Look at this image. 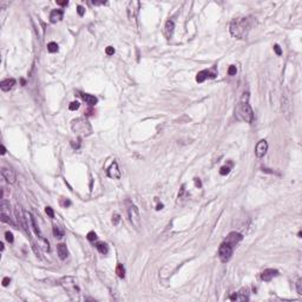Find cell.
<instances>
[{"instance_id": "6da1fadb", "label": "cell", "mask_w": 302, "mask_h": 302, "mask_svg": "<svg viewBox=\"0 0 302 302\" xmlns=\"http://www.w3.org/2000/svg\"><path fill=\"white\" fill-rule=\"evenodd\" d=\"M249 93L244 92L242 96V99L235 107V117L241 122L245 123H252L254 120V112H252V106L249 105Z\"/></svg>"}, {"instance_id": "7a4b0ae2", "label": "cell", "mask_w": 302, "mask_h": 302, "mask_svg": "<svg viewBox=\"0 0 302 302\" xmlns=\"http://www.w3.org/2000/svg\"><path fill=\"white\" fill-rule=\"evenodd\" d=\"M252 23L249 18H236L230 23L229 31L231 36L237 39H245L250 31Z\"/></svg>"}, {"instance_id": "3957f363", "label": "cell", "mask_w": 302, "mask_h": 302, "mask_svg": "<svg viewBox=\"0 0 302 302\" xmlns=\"http://www.w3.org/2000/svg\"><path fill=\"white\" fill-rule=\"evenodd\" d=\"M71 129L76 135H79L82 137H88L92 133V126L86 118H77L72 120Z\"/></svg>"}, {"instance_id": "277c9868", "label": "cell", "mask_w": 302, "mask_h": 302, "mask_svg": "<svg viewBox=\"0 0 302 302\" xmlns=\"http://www.w3.org/2000/svg\"><path fill=\"white\" fill-rule=\"evenodd\" d=\"M59 284L63 287L64 289L66 290V293H67L71 297H76V296L79 294V291H80L79 288H78V286H77L76 280L71 276H66V277L60 278V280H59Z\"/></svg>"}, {"instance_id": "5b68a950", "label": "cell", "mask_w": 302, "mask_h": 302, "mask_svg": "<svg viewBox=\"0 0 302 302\" xmlns=\"http://www.w3.org/2000/svg\"><path fill=\"white\" fill-rule=\"evenodd\" d=\"M233 252H234V247H231V245L229 244V243H226V242H223L220 245V249H218V256H220L221 261L222 262H228L231 258Z\"/></svg>"}, {"instance_id": "8992f818", "label": "cell", "mask_w": 302, "mask_h": 302, "mask_svg": "<svg viewBox=\"0 0 302 302\" xmlns=\"http://www.w3.org/2000/svg\"><path fill=\"white\" fill-rule=\"evenodd\" d=\"M281 103H282V112L284 114V117L287 119H290V116L293 113V106H291V101H290V97L288 93L282 94V99H281Z\"/></svg>"}, {"instance_id": "52a82bcc", "label": "cell", "mask_w": 302, "mask_h": 302, "mask_svg": "<svg viewBox=\"0 0 302 302\" xmlns=\"http://www.w3.org/2000/svg\"><path fill=\"white\" fill-rule=\"evenodd\" d=\"M129 218H130V222L132 223V226H135L136 229H139V226H140V215H139L138 208L136 205H131L129 208Z\"/></svg>"}, {"instance_id": "ba28073f", "label": "cell", "mask_w": 302, "mask_h": 302, "mask_svg": "<svg viewBox=\"0 0 302 302\" xmlns=\"http://www.w3.org/2000/svg\"><path fill=\"white\" fill-rule=\"evenodd\" d=\"M15 215H17V220H18V222L20 223V226H21V228L25 230V233L30 236V229H28V224H27V222H26V215L24 211H21V209H20V207L19 205H17V208H15Z\"/></svg>"}, {"instance_id": "9c48e42d", "label": "cell", "mask_w": 302, "mask_h": 302, "mask_svg": "<svg viewBox=\"0 0 302 302\" xmlns=\"http://www.w3.org/2000/svg\"><path fill=\"white\" fill-rule=\"evenodd\" d=\"M242 239H243V236L241 235L239 233H230L228 236L226 237V239H224V242H226V243H229V244L231 245V247H236V245L239 244V242L242 241Z\"/></svg>"}, {"instance_id": "30bf717a", "label": "cell", "mask_w": 302, "mask_h": 302, "mask_svg": "<svg viewBox=\"0 0 302 302\" xmlns=\"http://www.w3.org/2000/svg\"><path fill=\"white\" fill-rule=\"evenodd\" d=\"M139 7H140V2L139 1H131L127 6V14H129V18L135 19L137 17V14L139 12Z\"/></svg>"}, {"instance_id": "8fae6325", "label": "cell", "mask_w": 302, "mask_h": 302, "mask_svg": "<svg viewBox=\"0 0 302 302\" xmlns=\"http://www.w3.org/2000/svg\"><path fill=\"white\" fill-rule=\"evenodd\" d=\"M267 150H268V143H267L264 139H262V140H260L257 144H256V146H255V155H256L258 158L263 157L264 155L267 153Z\"/></svg>"}, {"instance_id": "7c38bea8", "label": "cell", "mask_w": 302, "mask_h": 302, "mask_svg": "<svg viewBox=\"0 0 302 302\" xmlns=\"http://www.w3.org/2000/svg\"><path fill=\"white\" fill-rule=\"evenodd\" d=\"M1 175L7 182L11 183V184H13L15 182V179H17V175H15L14 170H12L11 168H2L1 169Z\"/></svg>"}, {"instance_id": "4fadbf2b", "label": "cell", "mask_w": 302, "mask_h": 302, "mask_svg": "<svg viewBox=\"0 0 302 302\" xmlns=\"http://www.w3.org/2000/svg\"><path fill=\"white\" fill-rule=\"evenodd\" d=\"M26 215V218H27V221L30 222V226H31V228L33 229V231L36 233V235H38V237H40L41 239H44V237H43V235H41V231H40V229H39V226H38L37 222H36V218L32 216V214H30V213H25Z\"/></svg>"}, {"instance_id": "5bb4252c", "label": "cell", "mask_w": 302, "mask_h": 302, "mask_svg": "<svg viewBox=\"0 0 302 302\" xmlns=\"http://www.w3.org/2000/svg\"><path fill=\"white\" fill-rule=\"evenodd\" d=\"M107 176L110 178H113V179H119L120 178V170L118 168L117 162H113L111 164V166L107 170Z\"/></svg>"}, {"instance_id": "9a60e30c", "label": "cell", "mask_w": 302, "mask_h": 302, "mask_svg": "<svg viewBox=\"0 0 302 302\" xmlns=\"http://www.w3.org/2000/svg\"><path fill=\"white\" fill-rule=\"evenodd\" d=\"M216 77V73L215 72H210L208 70H203L201 72H198L197 76H196V82L197 83H203L207 78H215Z\"/></svg>"}, {"instance_id": "2e32d148", "label": "cell", "mask_w": 302, "mask_h": 302, "mask_svg": "<svg viewBox=\"0 0 302 302\" xmlns=\"http://www.w3.org/2000/svg\"><path fill=\"white\" fill-rule=\"evenodd\" d=\"M277 275H278V270H276V269H265L261 274V278L263 281H265V282H269V281H271Z\"/></svg>"}, {"instance_id": "e0dca14e", "label": "cell", "mask_w": 302, "mask_h": 302, "mask_svg": "<svg viewBox=\"0 0 302 302\" xmlns=\"http://www.w3.org/2000/svg\"><path fill=\"white\" fill-rule=\"evenodd\" d=\"M14 85H15V79H13V78H7V79L1 80L0 83V88L2 91H10L11 88H13Z\"/></svg>"}, {"instance_id": "ac0fdd59", "label": "cell", "mask_w": 302, "mask_h": 302, "mask_svg": "<svg viewBox=\"0 0 302 302\" xmlns=\"http://www.w3.org/2000/svg\"><path fill=\"white\" fill-rule=\"evenodd\" d=\"M247 293H248L247 289H242L241 291L235 293V294H233V295L230 296V300L231 301H245V300L249 299L248 295H247Z\"/></svg>"}, {"instance_id": "d6986e66", "label": "cell", "mask_w": 302, "mask_h": 302, "mask_svg": "<svg viewBox=\"0 0 302 302\" xmlns=\"http://www.w3.org/2000/svg\"><path fill=\"white\" fill-rule=\"evenodd\" d=\"M80 97H82V99L86 104H88L90 106H93V105H96L97 103H98V99H97V97H94V96H92V94H88V93H80L79 94Z\"/></svg>"}, {"instance_id": "ffe728a7", "label": "cell", "mask_w": 302, "mask_h": 302, "mask_svg": "<svg viewBox=\"0 0 302 302\" xmlns=\"http://www.w3.org/2000/svg\"><path fill=\"white\" fill-rule=\"evenodd\" d=\"M57 252H58V256H59V258L60 260H66V257H67V255H69V252H67V247H66V244H64V243H60V244L57 245Z\"/></svg>"}, {"instance_id": "44dd1931", "label": "cell", "mask_w": 302, "mask_h": 302, "mask_svg": "<svg viewBox=\"0 0 302 302\" xmlns=\"http://www.w3.org/2000/svg\"><path fill=\"white\" fill-rule=\"evenodd\" d=\"M64 12L63 10H53L50 14V21L51 23H57V21H60L63 19Z\"/></svg>"}, {"instance_id": "7402d4cb", "label": "cell", "mask_w": 302, "mask_h": 302, "mask_svg": "<svg viewBox=\"0 0 302 302\" xmlns=\"http://www.w3.org/2000/svg\"><path fill=\"white\" fill-rule=\"evenodd\" d=\"M174 30H175V23L172 20H168L166 24H165V28H164V33L168 39L171 38L172 33H174Z\"/></svg>"}, {"instance_id": "603a6c76", "label": "cell", "mask_w": 302, "mask_h": 302, "mask_svg": "<svg viewBox=\"0 0 302 302\" xmlns=\"http://www.w3.org/2000/svg\"><path fill=\"white\" fill-rule=\"evenodd\" d=\"M64 234H65V231H64V229L62 228V226H57V224L53 226V235H54L56 239H63Z\"/></svg>"}, {"instance_id": "cb8c5ba5", "label": "cell", "mask_w": 302, "mask_h": 302, "mask_svg": "<svg viewBox=\"0 0 302 302\" xmlns=\"http://www.w3.org/2000/svg\"><path fill=\"white\" fill-rule=\"evenodd\" d=\"M188 197V192H187V190H185V185L183 184L182 187H181V189H179V192H178V196H177V202L179 203V202H183L185 198Z\"/></svg>"}, {"instance_id": "d4e9b609", "label": "cell", "mask_w": 302, "mask_h": 302, "mask_svg": "<svg viewBox=\"0 0 302 302\" xmlns=\"http://www.w3.org/2000/svg\"><path fill=\"white\" fill-rule=\"evenodd\" d=\"M96 248H97V250L101 252V254H103V255H106L107 252H109L107 245L105 244V243H103V242H98V243L96 244Z\"/></svg>"}, {"instance_id": "484cf974", "label": "cell", "mask_w": 302, "mask_h": 302, "mask_svg": "<svg viewBox=\"0 0 302 302\" xmlns=\"http://www.w3.org/2000/svg\"><path fill=\"white\" fill-rule=\"evenodd\" d=\"M116 274L118 275V277H120V278H124L125 277V268H124V265L123 264H117V267H116Z\"/></svg>"}, {"instance_id": "4316f807", "label": "cell", "mask_w": 302, "mask_h": 302, "mask_svg": "<svg viewBox=\"0 0 302 302\" xmlns=\"http://www.w3.org/2000/svg\"><path fill=\"white\" fill-rule=\"evenodd\" d=\"M47 50L51 53H54V52H58V44L54 43V41H51L47 44Z\"/></svg>"}, {"instance_id": "83f0119b", "label": "cell", "mask_w": 302, "mask_h": 302, "mask_svg": "<svg viewBox=\"0 0 302 302\" xmlns=\"http://www.w3.org/2000/svg\"><path fill=\"white\" fill-rule=\"evenodd\" d=\"M229 171H230V166L224 165V166H222V168L220 169V174L222 175V176H226V175L229 174Z\"/></svg>"}, {"instance_id": "f1b7e54d", "label": "cell", "mask_w": 302, "mask_h": 302, "mask_svg": "<svg viewBox=\"0 0 302 302\" xmlns=\"http://www.w3.org/2000/svg\"><path fill=\"white\" fill-rule=\"evenodd\" d=\"M79 106H80V104H79L78 101H72V103L70 104L69 109L71 110V111H76V110H78V109H79Z\"/></svg>"}, {"instance_id": "f546056e", "label": "cell", "mask_w": 302, "mask_h": 302, "mask_svg": "<svg viewBox=\"0 0 302 302\" xmlns=\"http://www.w3.org/2000/svg\"><path fill=\"white\" fill-rule=\"evenodd\" d=\"M236 73H237V69H236V66H234V65L229 66V69H228V75H229V76H235Z\"/></svg>"}, {"instance_id": "4dcf8cb0", "label": "cell", "mask_w": 302, "mask_h": 302, "mask_svg": "<svg viewBox=\"0 0 302 302\" xmlns=\"http://www.w3.org/2000/svg\"><path fill=\"white\" fill-rule=\"evenodd\" d=\"M88 241H91V242H93V241H96L97 239V234L94 233V231H90V233L88 234Z\"/></svg>"}, {"instance_id": "1f68e13d", "label": "cell", "mask_w": 302, "mask_h": 302, "mask_svg": "<svg viewBox=\"0 0 302 302\" xmlns=\"http://www.w3.org/2000/svg\"><path fill=\"white\" fill-rule=\"evenodd\" d=\"M45 213H46V214L49 215L50 217H52V218L54 217V211H53V209H52V208L46 207V208H45Z\"/></svg>"}, {"instance_id": "d6a6232c", "label": "cell", "mask_w": 302, "mask_h": 302, "mask_svg": "<svg viewBox=\"0 0 302 302\" xmlns=\"http://www.w3.org/2000/svg\"><path fill=\"white\" fill-rule=\"evenodd\" d=\"M120 221V216L118 214H113L112 216V223L114 224V226H117L118 224V222Z\"/></svg>"}, {"instance_id": "836d02e7", "label": "cell", "mask_w": 302, "mask_h": 302, "mask_svg": "<svg viewBox=\"0 0 302 302\" xmlns=\"http://www.w3.org/2000/svg\"><path fill=\"white\" fill-rule=\"evenodd\" d=\"M296 288H297V293L302 295V280L300 278L297 282H296Z\"/></svg>"}, {"instance_id": "e575fe53", "label": "cell", "mask_w": 302, "mask_h": 302, "mask_svg": "<svg viewBox=\"0 0 302 302\" xmlns=\"http://www.w3.org/2000/svg\"><path fill=\"white\" fill-rule=\"evenodd\" d=\"M71 145H72V148H73V149H76V150H78V149L80 148V139H78L77 142H75V140H72V142H71Z\"/></svg>"}, {"instance_id": "d590c367", "label": "cell", "mask_w": 302, "mask_h": 302, "mask_svg": "<svg viewBox=\"0 0 302 302\" xmlns=\"http://www.w3.org/2000/svg\"><path fill=\"white\" fill-rule=\"evenodd\" d=\"M5 237H6L7 242H10V243H12L13 242V235L11 231H6V234H5Z\"/></svg>"}, {"instance_id": "8d00e7d4", "label": "cell", "mask_w": 302, "mask_h": 302, "mask_svg": "<svg viewBox=\"0 0 302 302\" xmlns=\"http://www.w3.org/2000/svg\"><path fill=\"white\" fill-rule=\"evenodd\" d=\"M105 53H106L107 56H112L113 53H114V49H113L112 46H107L106 50H105Z\"/></svg>"}, {"instance_id": "74e56055", "label": "cell", "mask_w": 302, "mask_h": 302, "mask_svg": "<svg viewBox=\"0 0 302 302\" xmlns=\"http://www.w3.org/2000/svg\"><path fill=\"white\" fill-rule=\"evenodd\" d=\"M77 12H78V14H79L80 17H83V15H84V13H85V8L79 5V6L77 7Z\"/></svg>"}, {"instance_id": "f35d334b", "label": "cell", "mask_w": 302, "mask_h": 302, "mask_svg": "<svg viewBox=\"0 0 302 302\" xmlns=\"http://www.w3.org/2000/svg\"><path fill=\"white\" fill-rule=\"evenodd\" d=\"M274 51H275V53H276L277 56H281L282 54V50H281V47L278 45H274Z\"/></svg>"}, {"instance_id": "ab89813d", "label": "cell", "mask_w": 302, "mask_h": 302, "mask_svg": "<svg viewBox=\"0 0 302 302\" xmlns=\"http://www.w3.org/2000/svg\"><path fill=\"white\" fill-rule=\"evenodd\" d=\"M60 204H62L64 208H66V207H70V205H71V202H70L69 200H60Z\"/></svg>"}, {"instance_id": "60d3db41", "label": "cell", "mask_w": 302, "mask_h": 302, "mask_svg": "<svg viewBox=\"0 0 302 302\" xmlns=\"http://www.w3.org/2000/svg\"><path fill=\"white\" fill-rule=\"evenodd\" d=\"M10 282H11V278H10V277H4V280H2V286H4V287H7V286L10 284Z\"/></svg>"}, {"instance_id": "b9f144b4", "label": "cell", "mask_w": 302, "mask_h": 302, "mask_svg": "<svg viewBox=\"0 0 302 302\" xmlns=\"http://www.w3.org/2000/svg\"><path fill=\"white\" fill-rule=\"evenodd\" d=\"M194 182H195V185L197 187V188H201V187H202V182H201V179H200V178H195V179H194Z\"/></svg>"}, {"instance_id": "7bdbcfd3", "label": "cell", "mask_w": 302, "mask_h": 302, "mask_svg": "<svg viewBox=\"0 0 302 302\" xmlns=\"http://www.w3.org/2000/svg\"><path fill=\"white\" fill-rule=\"evenodd\" d=\"M57 4L60 5V6H67L69 5V1L67 0H65V1H57Z\"/></svg>"}, {"instance_id": "ee69618b", "label": "cell", "mask_w": 302, "mask_h": 302, "mask_svg": "<svg viewBox=\"0 0 302 302\" xmlns=\"http://www.w3.org/2000/svg\"><path fill=\"white\" fill-rule=\"evenodd\" d=\"M84 113H85L86 116H92V114L94 113V111L92 110V109H88V110H86V111H85Z\"/></svg>"}, {"instance_id": "f6af8a7d", "label": "cell", "mask_w": 302, "mask_h": 302, "mask_svg": "<svg viewBox=\"0 0 302 302\" xmlns=\"http://www.w3.org/2000/svg\"><path fill=\"white\" fill-rule=\"evenodd\" d=\"M6 153V148L4 146V144H1V155H5Z\"/></svg>"}, {"instance_id": "bcb514c9", "label": "cell", "mask_w": 302, "mask_h": 302, "mask_svg": "<svg viewBox=\"0 0 302 302\" xmlns=\"http://www.w3.org/2000/svg\"><path fill=\"white\" fill-rule=\"evenodd\" d=\"M162 209H163V204L159 203V204L157 205V208H156V210H162Z\"/></svg>"}, {"instance_id": "7dc6e473", "label": "cell", "mask_w": 302, "mask_h": 302, "mask_svg": "<svg viewBox=\"0 0 302 302\" xmlns=\"http://www.w3.org/2000/svg\"><path fill=\"white\" fill-rule=\"evenodd\" d=\"M21 84H23V85H25V84H26L25 79H21Z\"/></svg>"}, {"instance_id": "c3c4849f", "label": "cell", "mask_w": 302, "mask_h": 302, "mask_svg": "<svg viewBox=\"0 0 302 302\" xmlns=\"http://www.w3.org/2000/svg\"><path fill=\"white\" fill-rule=\"evenodd\" d=\"M0 245H1V252L4 250V243H0Z\"/></svg>"}]
</instances>
